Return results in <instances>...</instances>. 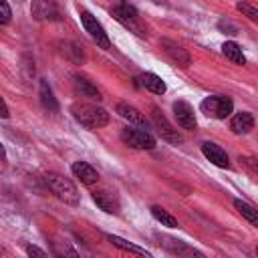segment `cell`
<instances>
[{"instance_id":"10","label":"cell","mask_w":258,"mask_h":258,"mask_svg":"<svg viewBox=\"0 0 258 258\" xmlns=\"http://www.w3.org/2000/svg\"><path fill=\"white\" fill-rule=\"evenodd\" d=\"M161 48H163V52L177 64V67H189L191 64V56H189V52L181 46V44H177V42H173V40H169V38H161Z\"/></svg>"},{"instance_id":"5","label":"cell","mask_w":258,"mask_h":258,"mask_svg":"<svg viewBox=\"0 0 258 258\" xmlns=\"http://www.w3.org/2000/svg\"><path fill=\"white\" fill-rule=\"evenodd\" d=\"M30 12L34 20L56 22L62 18V0H32Z\"/></svg>"},{"instance_id":"17","label":"cell","mask_w":258,"mask_h":258,"mask_svg":"<svg viewBox=\"0 0 258 258\" xmlns=\"http://www.w3.org/2000/svg\"><path fill=\"white\" fill-rule=\"evenodd\" d=\"M137 81L141 83V87H145L147 91H151V93H155V95H163V93L167 91L165 81H163L159 75H155V73H143Z\"/></svg>"},{"instance_id":"22","label":"cell","mask_w":258,"mask_h":258,"mask_svg":"<svg viewBox=\"0 0 258 258\" xmlns=\"http://www.w3.org/2000/svg\"><path fill=\"white\" fill-rule=\"evenodd\" d=\"M151 216L157 220V222H161V226H167V228H177L179 224H177V218H173L167 210H163L161 206H151Z\"/></svg>"},{"instance_id":"26","label":"cell","mask_w":258,"mask_h":258,"mask_svg":"<svg viewBox=\"0 0 258 258\" xmlns=\"http://www.w3.org/2000/svg\"><path fill=\"white\" fill-rule=\"evenodd\" d=\"M26 254L28 256H38V258H44L46 256V252L42 248H38V246H26Z\"/></svg>"},{"instance_id":"14","label":"cell","mask_w":258,"mask_h":258,"mask_svg":"<svg viewBox=\"0 0 258 258\" xmlns=\"http://www.w3.org/2000/svg\"><path fill=\"white\" fill-rule=\"evenodd\" d=\"M117 113H119L125 121L137 125L139 129H149V123H147L145 115H143L139 109H135L133 105H129V103H119V105H117Z\"/></svg>"},{"instance_id":"25","label":"cell","mask_w":258,"mask_h":258,"mask_svg":"<svg viewBox=\"0 0 258 258\" xmlns=\"http://www.w3.org/2000/svg\"><path fill=\"white\" fill-rule=\"evenodd\" d=\"M218 28H220V30H224V32L228 30V34H236V32H238V28H236L230 20H220V22H218Z\"/></svg>"},{"instance_id":"29","label":"cell","mask_w":258,"mask_h":258,"mask_svg":"<svg viewBox=\"0 0 258 258\" xmlns=\"http://www.w3.org/2000/svg\"><path fill=\"white\" fill-rule=\"evenodd\" d=\"M6 159V149H4V145L0 143V161H4Z\"/></svg>"},{"instance_id":"16","label":"cell","mask_w":258,"mask_h":258,"mask_svg":"<svg viewBox=\"0 0 258 258\" xmlns=\"http://www.w3.org/2000/svg\"><path fill=\"white\" fill-rule=\"evenodd\" d=\"M230 129H232V133H236V135H246V133H250V131L254 129V117H252V113H248V111L236 113V115L232 117V121H230Z\"/></svg>"},{"instance_id":"7","label":"cell","mask_w":258,"mask_h":258,"mask_svg":"<svg viewBox=\"0 0 258 258\" xmlns=\"http://www.w3.org/2000/svg\"><path fill=\"white\" fill-rule=\"evenodd\" d=\"M81 22H83L85 30L89 32V36L97 42V46H101V48H105V50L111 48V40H109V36H107V32H105L103 24H101L89 10H81Z\"/></svg>"},{"instance_id":"18","label":"cell","mask_w":258,"mask_h":258,"mask_svg":"<svg viewBox=\"0 0 258 258\" xmlns=\"http://www.w3.org/2000/svg\"><path fill=\"white\" fill-rule=\"evenodd\" d=\"M38 95H40V103H42V107H44L46 111H50V113H56V111H58V101H56V97H54L50 85H48L44 79L40 81Z\"/></svg>"},{"instance_id":"19","label":"cell","mask_w":258,"mask_h":258,"mask_svg":"<svg viewBox=\"0 0 258 258\" xmlns=\"http://www.w3.org/2000/svg\"><path fill=\"white\" fill-rule=\"evenodd\" d=\"M107 240H109L113 246H117V248H121V250H125V252H129V254L149 256V252H147L145 248H141V246H137V244H133V242H129V240H125V238H121V236L109 234V236H107Z\"/></svg>"},{"instance_id":"23","label":"cell","mask_w":258,"mask_h":258,"mask_svg":"<svg viewBox=\"0 0 258 258\" xmlns=\"http://www.w3.org/2000/svg\"><path fill=\"white\" fill-rule=\"evenodd\" d=\"M236 8H238L244 16H248L252 22H256V20H258V10H256L252 4H248V2H238V4H236Z\"/></svg>"},{"instance_id":"1","label":"cell","mask_w":258,"mask_h":258,"mask_svg":"<svg viewBox=\"0 0 258 258\" xmlns=\"http://www.w3.org/2000/svg\"><path fill=\"white\" fill-rule=\"evenodd\" d=\"M71 113L77 119V123H81L87 129H99L109 123V113L95 103H73Z\"/></svg>"},{"instance_id":"21","label":"cell","mask_w":258,"mask_h":258,"mask_svg":"<svg viewBox=\"0 0 258 258\" xmlns=\"http://www.w3.org/2000/svg\"><path fill=\"white\" fill-rule=\"evenodd\" d=\"M234 208H236L238 214H240L242 218H246L252 226H258V210H256L254 206H250V204L244 202V200H234Z\"/></svg>"},{"instance_id":"28","label":"cell","mask_w":258,"mask_h":258,"mask_svg":"<svg viewBox=\"0 0 258 258\" xmlns=\"http://www.w3.org/2000/svg\"><path fill=\"white\" fill-rule=\"evenodd\" d=\"M0 117H2V119H8V117H10V111H8V105L4 103V99H2V97H0Z\"/></svg>"},{"instance_id":"6","label":"cell","mask_w":258,"mask_h":258,"mask_svg":"<svg viewBox=\"0 0 258 258\" xmlns=\"http://www.w3.org/2000/svg\"><path fill=\"white\" fill-rule=\"evenodd\" d=\"M119 137L131 149H153L155 147V137L147 129L125 127V129H121V135Z\"/></svg>"},{"instance_id":"30","label":"cell","mask_w":258,"mask_h":258,"mask_svg":"<svg viewBox=\"0 0 258 258\" xmlns=\"http://www.w3.org/2000/svg\"><path fill=\"white\" fill-rule=\"evenodd\" d=\"M0 256H8V250L4 246H0Z\"/></svg>"},{"instance_id":"8","label":"cell","mask_w":258,"mask_h":258,"mask_svg":"<svg viewBox=\"0 0 258 258\" xmlns=\"http://www.w3.org/2000/svg\"><path fill=\"white\" fill-rule=\"evenodd\" d=\"M151 121H153V125H155V129H157V133L161 135V139H165V141H169V143H175V145L183 141L181 133H179L177 129H173V125L163 117V113H161L157 107L151 109Z\"/></svg>"},{"instance_id":"20","label":"cell","mask_w":258,"mask_h":258,"mask_svg":"<svg viewBox=\"0 0 258 258\" xmlns=\"http://www.w3.org/2000/svg\"><path fill=\"white\" fill-rule=\"evenodd\" d=\"M222 52H224V56H226L230 62H234V64H246V56H244V52H242V48H240L238 42L226 40V42L222 44Z\"/></svg>"},{"instance_id":"27","label":"cell","mask_w":258,"mask_h":258,"mask_svg":"<svg viewBox=\"0 0 258 258\" xmlns=\"http://www.w3.org/2000/svg\"><path fill=\"white\" fill-rule=\"evenodd\" d=\"M240 161L250 169V173H252V175H256V159H254V157H242Z\"/></svg>"},{"instance_id":"15","label":"cell","mask_w":258,"mask_h":258,"mask_svg":"<svg viewBox=\"0 0 258 258\" xmlns=\"http://www.w3.org/2000/svg\"><path fill=\"white\" fill-rule=\"evenodd\" d=\"M73 87H75V91L81 95V97H87V99H91V101H101L103 97H101V91L89 81V79H85V77H81V75H75L73 77Z\"/></svg>"},{"instance_id":"24","label":"cell","mask_w":258,"mask_h":258,"mask_svg":"<svg viewBox=\"0 0 258 258\" xmlns=\"http://www.w3.org/2000/svg\"><path fill=\"white\" fill-rule=\"evenodd\" d=\"M12 20V10H10V4L6 0H0V26L8 24Z\"/></svg>"},{"instance_id":"9","label":"cell","mask_w":258,"mask_h":258,"mask_svg":"<svg viewBox=\"0 0 258 258\" xmlns=\"http://www.w3.org/2000/svg\"><path fill=\"white\" fill-rule=\"evenodd\" d=\"M91 198H93V202H95L103 212H107V214H119V210H121L119 196H117L115 191H111V189H95V191L91 194Z\"/></svg>"},{"instance_id":"4","label":"cell","mask_w":258,"mask_h":258,"mask_svg":"<svg viewBox=\"0 0 258 258\" xmlns=\"http://www.w3.org/2000/svg\"><path fill=\"white\" fill-rule=\"evenodd\" d=\"M200 109L212 119H226L234 111V101L226 95H210L200 103Z\"/></svg>"},{"instance_id":"13","label":"cell","mask_w":258,"mask_h":258,"mask_svg":"<svg viewBox=\"0 0 258 258\" xmlns=\"http://www.w3.org/2000/svg\"><path fill=\"white\" fill-rule=\"evenodd\" d=\"M202 153H204V157H206L208 161H212L216 167H230L228 153H226L220 145H216V143H212V141H206V143H202Z\"/></svg>"},{"instance_id":"3","label":"cell","mask_w":258,"mask_h":258,"mask_svg":"<svg viewBox=\"0 0 258 258\" xmlns=\"http://www.w3.org/2000/svg\"><path fill=\"white\" fill-rule=\"evenodd\" d=\"M111 16L117 20V22H121L125 28H129L131 32H135L137 36H147V28H145V24L141 22V18H139V12L133 8V6H129L127 2H119V4H115L113 8H111Z\"/></svg>"},{"instance_id":"2","label":"cell","mask_w":258,"mask_h":258,"mask_svg":"<svg viewBox=\"0 0 258 258\" xmlns=\"http://www.w3.org/2000/svg\"><path fill=\"white\" fill-rule=\"evenodd\" d=\"M44 181H46L48 189H50L60 202H64V204H69V206H77V204H79V189H77V185H75L71 179H67L64 175H60V173H46V175H44Z\"/></svg>"},{"instance_id":"12","label":"cell","mask_w":258,"mask_h":258,"mask_svg":"<svg viewBox=\"0 0 258 258\" xmlns=\"http://www.w3.org/2000/svg\"><path fill=\"white\" fill-rule=\"evenodd\" d=\"M71 171H73V175H75L81 183H85V185H93V183L99 181V171H97L91 163H87V161H75V163L71 165Z\"/></svg>"},{"instance_id":"11","label":"cell","mask_w":258,"mask_h":258,"mask_svg":"<svg viewBox=\"0 0 258 258\" xmlns=\"http://www.w3.org/2000/svg\"><path fill=\"white\" fill-rule=\"evenodd\" d=\"M173 117L177 121V125L181 129H196L198 127V121H196V115H194V109L189 103L185 101H175L173 103Z\"/></svg>"}]
</instances>
